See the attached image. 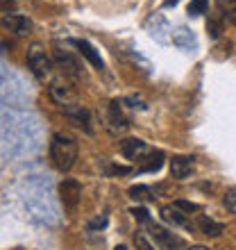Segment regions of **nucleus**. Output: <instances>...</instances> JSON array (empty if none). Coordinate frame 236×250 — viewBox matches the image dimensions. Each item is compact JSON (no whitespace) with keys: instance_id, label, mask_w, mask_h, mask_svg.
<instances>
[{"instance_id":"nucleus-13","label":"nucleus","mask_w":236,"mask_h":250,"mask_svg":"<svg viewBox=\"0 0 236 250\" xmlns=\"http://www.w3.org/2000/svg\"><path fill=\"white\" fill-rule=\"evenodd\" d=\"M197 230L202 232V234H207V237H220L225 230V225L223 223H216L214 218H207L202 216L200 221H197Z\"/></svg>"},{"instance_id":"nucleus-24","label":"nucleus","mask_w":236,"mask_h":250,"mask_svg":"<svg viewBox=\"0 0 236 250\" xmlns=\"http://www.w3.org/2000/svg\"><path fill=\"white\" fill-rule=\"evenodd\" d=\"M105 223H107V218H98V221L91 223V228H105Z\"/></svg>"},{"instance_id":"nucleus-2","label":"nucleus","mask_w":236,"mask_h":250,"mask_svg":"<svg viewBox=\"0 0 236 250\" xmlns=\"http://www.w3.org/2000/svg\"><path fill=\"white\" fill-rule=\"evenodd\" d=\"M27 66L32 68L37 78H46L48 73L53 71V60L46 55V50L41 46H32L27 50Z\"/></svg>"},{"instance_id":"nucleus-25","label":"nucleus","mask_w":236,"mask_h":250,"mask_svg":"<svg viewBox=\"0 0 236 250\" xmlns=\"http://www.w3.org/2000/svg\"><path fill=\"white\" fill-rule=\"evenodd\" d=\"M186 250H209L207 246H191V248H186Z\"/></svg>"},{"instance_id":"nucleus-11","label":"nucleus","mask_w":236,"mask_h":250,"mask_svg":"<svg viewBox=\"0 0 236 250\" xmlns=\"http://www.w3.org/2000/svg\"><path fill=\"white\" fill-rule=\"evenodd\" d=\"M73 43L78 46V50H79V53L84 55L86 60L91 62V64L96 66L98 71H102V68H105V62H102V57H100V55H98V50H96V48H93L91 43H89V41H82V39H78V41H73Z\"/></svg>"},{"instance_id":"nucleus-14","label":"nucleus","mask_w":236,"mask_h":250,"mask_svg":"<svg viewBox=\"0 0 236 250\" xmlns=\"http://www.w3.org/2000/svg\"><path fill=\"white\" fill-rule=\"evenodd\" d=\"M164 164V152L161 150H155V152H148L145 162L141 164V171H159Z\"/></svg>"},{"instance_id":"nucleus-3","label":"nucleus","mask_w":236,"mask_h":250,"mask_svg":"<svg viewBox=\"0 0 236 250\" xmlns=\"http://www.w3.org/2000/svg\"><path fill=\"white\" fill-rule=\"evenodd\" d=\"M79 198H82V187H79L78 180L66 178L59 182V200L64 203L66 209H75Z\"/></svg>"},{"instance_id":"nucleus-7","label":"nucleus","mask_w":236,"mask_h":250,"mask_svg":"<svg viewBox=\"0 0 236 250\" xmlns=\"http://www.w3.org/2000/svg\"><path fill=\"white\" fill-rule=\"evenodd\" d=\"M64 114H66V116H68V119H71L75 125L84 127V132H93V127H91V114H89V109H84V107L79 105V103L64 107Z\"/></svg>"},{"instance_id":"nucleus-9","label":"nucleus","mask_w":236,"mask_h":250,"mask_svg":"<svg viewBox=\"0 0 236 250\" xmlns=\"http://www.w3.org/2000/svg\"><path fill=\"white\" fill-rule=\"evenodd\" d=\"M50 96L55 98L57 105H61V109L78 103V96H75V91H73L71 86H64V84H59V82H55V84L50 86Z\"/></svg>"},{"instance_id":"nucleus-22","label":"nucleus","mask_w":236,"mask_h":250,"mask_svg":"<svg viewBox=\"0 0 236 250\" xmlns=\"http://www.w3.org/2000/svg\"><path fill=\"white\" fill-rule=\"evenodd\" d=\"M177 207V209H182L184 214H191V211H200V205L196 203H186V200H177V203H173Z\"/></svg>"},{"instance_id":"nucleus-19","label":"nucleus","mask_w":236,"mask_h":250,"mask_svg":"<svg viewBox=\"0 0 236 250\" xmlns=\"http://www.w3.org/2000/svg\"><path fill=\"white\" fill-rule=\"evenodd\" d=\"M207 30H209V37H211V39H218V37L223 34V21L209 16V21H207Z\"/></svg>"},{"instance_id":"nucleus-6","label":"nucleus","mask_w":236,"mask_h":250,"mask_svg":"<svg viewBox=\"0 0 236 250\" xmlns=\"http://www.w3.org/2000/svg\"><path fill=\"white\" fill-rule=\"evenodd\" d=\"M150 237L161 246V250H177L182 248V239L175 237L173 232H168L161 225H150Z\"/></svg>"},{"instance_id":"nucleus-5","label":"nucleus","mask_w":236,"mask_h":250,"mask_svg":"<svg viewBox=\"0 0 236 250\" xmlns=\"http://www.w3.org/2000/svg\"><path fill=\"white\" fill-rule=\"evenodd\" d=\"M53 60H55V64L66 73V75H73V78H79V75H82V66H79V62L75 60L68 50H64V48H55Z\"/></svg>"},{"instance_id":"nucleus-17","label":"nucleus","mask_w":236,"mask_h":250,"mask_svg":"<svg viewBox=\"0 0 236 250\" xmlns=\"http://www.w3.org/2000/svg\"><path fill=\"white\" fill-rule=\"evenodd\" d=\"M209 9V0H191L189 2V14L191 16H202Z\"/></svg>"},{"instance_id":"nucleus-12","label":"nucleus","mask_w":236,"mask_h":250,"mask_svg":"<svg viewBox=\"0 0 236 250\" xmlns=\"http://www.w3.org/2000/svg\"><path fill=\"white\" fill-rule=\"evenodd\" d=\"M161 214H164V218L168 221V223H173V225H184V228H193V223L189 221V214H184L182 209H177L175 205H173V207H164V209H161Z\"/></svg>"},{"instance_id":"nucleus-20","label":"nucleus","mask_w":236,"mask_h":250,"mask_svg":"<svg viewBox=\"0 0 236 250\" xmlns=\"http://www.w3.org/2000/svg\"><path fill=\"white\" fill-rule=\"evenodd\" d=\"M223 205L230 214H236V191H227V193H225Z\"/></svg>"},{"instance_id":"nucleus-15","label":"nucleus","mask_w":236,"mask_h":250,"mask_svg":"<svg viewBox=\"0 0 236 250\" xmlns=\"http://www.w3.org/2000/svg\"><path fill=\"white\" fill-rule=\"evenodd\" d=\"M216 2L225 19L230 21L232 25H236V0H216Z\"/></svg>"},{"instance_id":"nucleus-21","label":"nucleus","mask_w":236,"mask_h":250,"mask_svg":"<svg viewBox=\"0 0 236 250\" xmlns=\"http://www.w3.org/2000/svg\"><path fill=\"white\" fill-rule=\"evenodd\" d=\"M132 216L137 218V221H141V223H148L150 221V211L145 209V207H132Z\"/></svg>"},{"instance_id":"nucleus-1","label":"nucleus","mask_w":236,"mask_h":250,"mask_svg":"<svg viewBox=\"0 0 236 250\" xmlns=\"http://www.w3.org/2000/svg\"><path fill=\"white\" fill-rule=\"evenodd\" d=\"M50 159H53L57 171H71L75 166V159H78V141L64 132H57L50 141Z\"/></svg>"},{"instance_id":"nucleus-4","label":"nucleus","mask_w":236,"mask_h":250,"mask_svg":"<svg viewBox=\"0 0 236 250\" xmlns=\"http://www.w3.org/2000/svg\"><path fill=\"white\" fill-rule=\"evenodd\" d=\"M0 27L7 30V32L16 34V37H25L32 30V21L27 19V16H20V14H5L0 19Z\"/></svg>"},{"instance_id":"nucleus-23","label":"nucleus","mask_w":236,"mask_h":250,"mask_svg":"<svg viewBox=\"0 0 236 250\" xmlns=\"http://www.w3.org/2000/svg\"><path fill=\"white\" fill-rule=\"evenodd\" d=\"M134 244H137V248H141V250H155L150 244H148V239H145L143 234H137V237H134Z\"/></svg>"},{"instance_id":"nucleus-16","label":"nucleus","mask_w":236,"mask_h":250,"mask_svg":"<svg viewBox=\"0 0 236 250\" xmlns=\"http://www.w3.org/2000/svg\"><path fill=\"white\" fill-rule=\"evenodd\" d=\"M109 116H112V121H114V125H118V127H127V119H125V114L120 112V105H118L116 100H114L112 105H109Z\"/></svg>"},{"instance_id":"nucleus-10","label":"nucleus","mask_w":236,"mask_h":250,"mask_svg":"<svg viewBox=\"0 0 236 250\" xmlns=\"http://www.w3.org/2000/svg\"><path fill=\"white\" fill-rule=\"evenodd\" d=\"M120 150H123V155L127 159H141L148 152V146L141 139H125L120 144Z\"/></svg>"},{"instance_id":"nucleus-8","label":"nucleus","mask_w":236,"mask_h":250,"mask_svg":"<svg viewBox=\"0 0 236 250\" xmlns=\"http://www.w3.org/2000/svg\"><path fill=\"white\" fill-rule=\"evenodd\" d=\"M193 166H196V157H184V155H177L171 159V175L177 180L189 178L193 173Z\"/></svg>"},{"instance_id":"nucleus-26","label":"nucleus","mask_w":236,"mask_h":250,"mask_svg":"<svg viewBox=\"0 0 236 250\" xmlns=\"http://www.w3.org/2000/svg\"><path fill=\"white\" fill-rule=\"evenodd\" d=\"M116 250H127V248H125V246H116Z\"/></svg>"},{"instance_id":"nucleus-18","label":"nucleus","mask_w":236,"mask_h":250,"mask_svg":"<svg viewBox=\"0 0 236 250\" xmlns=\"http://www.w3.org/2000/svg\"><path fill=\"white\" fill-rule=\"evenodd\" d=\"M130 196L134 198V200H150V198H152V191H150V187L137 185V187H132V189H130Z\"/></svg>"}]
</instances>
